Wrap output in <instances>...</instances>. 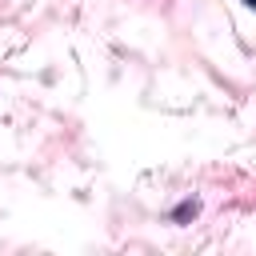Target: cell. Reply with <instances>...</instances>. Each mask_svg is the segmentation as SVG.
<instances>
[{
	"mask_svg": "<svg viewBox=\"0 0 256 256\" xmlns=\"http://www.w3.org/2000/svg\"><path fill=\"white\" fill-rule=\"evenodd\" d=\"M244 4H248V8H256V0H244Z\"/></svg>",
	"mask_w": 256,
	"mask_h": 256,
	"instance_id": "obj_1",
	"label": "cell"
}]
</instances>
